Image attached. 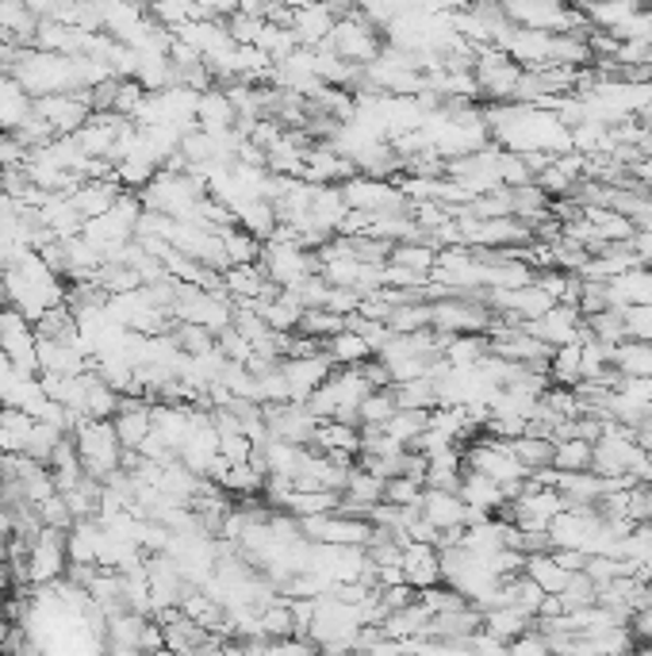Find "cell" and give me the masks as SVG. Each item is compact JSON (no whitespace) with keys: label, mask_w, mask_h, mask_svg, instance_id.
Masks as SVG:
<instances>
[{"label":"cell","mask_w":652,"mask_h":656,"mask_svg":"<svg viewBox=\"0 0 652 656\" xmlns=\"http://www.w3.org/2000/svg\"><path fill=\"white\" fill-rule=\"evenodd\" d=\"M510 449H515V457L526 464V473H533V469H545V464H553V438H545V434H518V438H507Z\"/></svg>","instance_id":"cell-17"},{"label":"cell","mask_w":652,"mask_h":656,"mask_svg":"<svg viewBox=\"0 0 652 656\" xmlns=\"http://www.w3.org/2000/svg\"><path fill=\"white\" fill-rule=\"evenodd\" d=\"M629 633H633L641 645H652V607H637L629 615Z\"/></svg>","instance_id":"cell-27"},{"label":"cell","mask_w":652,"mask_h":656,"mask_svg":"<svg viewBox=\"0 0 652 656\" xmlns=\"http://www.w3.org/2000/svg\"><path fill=\"white\" fill-rule=\"evenodd\" d=\"M384 499V476L369 473L365 464H353L350 476H346V488H342V503H338V511L346 514H365L373 511L376 503Z\"/></svg>","instance_id":"cell-8"},{"label":"cell","mask_w":652,"mask_h":656,"mask_svg":"<svg viewBox=\"0 0 652 656\" xmlns=\"http://www.w3.org/2000/svg\"><path fill=\"white\" fill-rule=\"evenodd\" d=\"M580 323H583V315L576 304H553L550 312L522 323V327L530 330V335H538L545 345H565V342H576V338H580Z\"/></svg>","instance_id":"cell-6"},{"label":"cell","mask_w":652,"mask_h":656,"mask_svg":"<svg viewBox=\"0 0 652 656\" xmlns=\"http://www.w3.org/2000/svg\"><path fill=\"white\" fill-rule=\"evenodd\" d=\"M560 603H565V610H580V607H591V603H599L595 580H591L583 569L572 572V576H568V584L560 587Z\"/></svg>","instance_id":"cell-23"},{"label":"cell","mask_w":652,"mask_h":656,"mask_svg":"<svg viewBox=\"0 0 652 656\" xmlns=\"http://www.w3.org/2000/svg\"><path fill=\"white\" fill-rule=\"evenodd\" d=\"M553 557H557L568 572H580L583 564H588V552L583 549H553Z\"/></svg>","instance_id":"cell-28"},{"label":"cell","mask_w":652,"mask_h":656,"mask_svg":"<svg viewBox=\"0 0 652 656\" xmlns=\"http://www.w3.org/2000/svg\"><path fill=\"white\" fill-rule=\"evenodd\" d=\"M533 625V615H526L522 607H515V603H507V607H492V610H484V630L487 633H495L499 641H515L518 633L522 630H530Z\"/></svg>","instance_id":"cell-15"},{"label":"cell","mask_w":652,"mask_h":656,"mask_svg":"<svg viewBox=\"0 0 652 656\" xmlns=\"http://www.w3.org/2000/svg\"><path fill=\"white\" fill-rule=\"evenodd\" d=\"M507 648H510V653H538L541 656V653H550V641H545V633H541L538 625H530V630L518 633Z\"/></svg>","instance_id":"cell-26"},{"label":"cell","mask_w":652,"mask_h":656,"mask_svg":"<svg viewBox=\"0 0 652 656\" xmlns=\"http://www.w3.org/2000/svg\"><path fill=\"white\" fill-rule=\"evenodd\" d=\"M422 488H426L422 481H414V476H407V473H396L384 481V499H388V503H399V507L422 503Z\"/></svg>","instance_id":"cell-24"},{"label":"cell","mask_w":652,"mask_h":656,"mask_svg":"<svg viewBox=\"0 0 652 656\" xmlns=\"http://www.w3.org/2000/svg\"><path fill=\"white\" fill-rule=\"evenodd\" d=\"M323 350H326V357L335 361V365H361L365 357H373V345H369L365 338H361L358 330H350V327H342L338 335L326 338Z\"/></svg>","instance_id":"cell-14"},{"label":"cell","mask_w":652,"mask_h":656,"mask_svg":"<svg viewBox=\"0 0 652 656\" xmlns=\"http://www.w3.org/2000/svg\"><path fill=\"white\" fill-rule=\"evenodd\" d=\"M73 441H77L81 469H85L93 481L108 484L123 469V441L116 434L112 418H77L73 426Z\"/></svg>","instance_id":"cell-1"},{"label":"cell","mask_w":652,"mask_h":656,"mask_svg":"<svg viewBox=\"0 0 652 656\" xmlns=\"http://www.w3.org/2000/svg\"><path fill=\"white\" fill-rule=\"evenodd\" d=\"M426 423H430V411L399 408L396 415L384 423V434H388V438H396V441H403V446H414V438L426 430Z\"/></svg>","instance_id":"cell-22"},{"label":"cell","mask_w":652,"mask_h":656,"mask_svg":"<svg viewBox=\"0 0 652 656\" xmlns=\"http://www.w3.org/2000/svg\"><path fill=\"white\" fill-rule=\"evenodd\" d=\"M422 519L434 522L438 530L449 526H469V503L461 499V491L449 488H422Z\"/></svg>","instance_id":"cell-10"},{"label":"cell","mask_w":652,"mask_h":656,"mask_svg":"<svg viewBox=\"0 0 652 656\" xmlns=\"http://www.w3.org/2000/svg\"><path fill=\"white\" fill-rule=\"evenodd\" d=\"M550 380L553 385H565L576 388L583 380V342H565V345H553V357H550Z\"/></svg>","instance_id":"cell-12"},{"label":"cell","mask_w":652,"mask_h":656,"mask_svg":"<svg viewBox=\"0 0 652 656\" xmlns=\"http://www.w3.org/2000/svg\"><path fill=\"white\" fill-rule=\"evenodd\" d=\"M606 300L611 307H641V304H652V265H633V269L618 272V277L606 280Z\"/></svg>","instance_id":"cell-9"},{"label":"cell","mask_w":652,"mask_h":656,"mask_svg":"<svg viewBox=\"0 0 652 656\" xmlns=\"http://www.w3.org/2000/svg\"><path fill=\"white\" fill-rule=\"evenodd\" d=\"M326 47L335 50L338 58H346V62H353V65H365V62H373L376 54H381V35H376V27H373V20L369 16H338L335 20V32L326 35Z\"/></svg>","instance_id":"cell-3"},{"label":"cell","mask_w":652,"mask_h":656,"mask_svg":"<svg viewBox=\"0 0 652 656\" xmlns=\"http://www.w3.org/2000/svg\"><path fill=\"white\" fill-rule=\"evenodd\" d=\"M526 576L530 580H538L541 584V592H550V595H560V587L568 584V576H572V572L565 569V564H560L557 557H553V549H545V552H530V557H526Z\"/></svg>","instance_id":"cell-13"},{"label":"cell","mask_w":652,"mask_h":656,"mask_svg":"<svg viewBox=\"0 0 652 656\" xmlns=\"http://www.w3.org/2000/svg\"><path fill=\"white\" fill-rule=\"evenodd\" d=\"M35 112L58 131V135H73L81 123L93 116V105H88L85 88H73V93H47V97H35Z\"/></svg>","instance_id":"cell-5"},{"label":"cell","mask_w":652,"mask_h":656,"mask_svg":"<svg viewBox=\"0 0 652 656\" xmlns=\"http://www.w3.org/2000/svg\"><path fill=\"white\" fill-rule=\"evenodd\" d=\"M346 327V315H338V312H330V307H303V315H300V335H307V338H318V342H326L330 335H338V330Z\"/></svg>","instance_id":"cell-19"},{"label":"cell","mask_w":652,"mask_h":656,"mask_svg":"<svg viewBox=\"0 0 652 656\" xmlns=\"http://www.w3.org/2000/svg\"><path fill=\"white\" fill-rule=\"evenodd\" d=\"M591 446H595V441L557 438L553 441V469H557V473H580V469H591Z\"/></svg>","instance_id":"cell-18"},{"label":"cell","mask_w":652,"mask_h":656,"mask_svg":"<svg viewBox=\"0 0 652 656\" xmlns=\"http://www.w3.org/2000/svg\"><path fill=\"white\" fill-rule=\"evenodd\" d=\"M399 569H403V580L422 592V587L438 584L442 580V552L434 542H403V557H399Z\"/></svg>","instance_id":"cell-7"},{"label":"cell","mask_w":652,"mask_h":656,"mask_svg":"<svg viewBox=\"0 0 652 656\" xmlns=\"http://www.w3.org/2000/svg\"><path fill=\"white\" fill-rule=\"evenodd\" d=\"M342 196L353 211H365V216H384V211L411 208V196L399 189V181H384V177H365V173L346 177Z\"/></svg>","instance_id":"cell-2"},{"label":"cell","mask_w":652,"mask_h":656,"mask_svg":"<svg viewBox=\"0 0 652 656\" xmlns=\"http://www.w3.org/2000/svg\"><path fill=\"white\" fill-rule=\"evenodd\" d=\"M219 239H224V250H227V257H231V265L257 262V254H262V239H257V234H250L246 227H239V223L224 227V231H219Z\"/></svg>","instance_id":"cell-21"},{"label":"cell","mask_w":652,"mask_h":656,"mask_svg":"<svg viewBox=\"0 0 652 656\" xmlns=\"http://www.w3.org/2000/svg\"><path fill=\"white\" fill-rule=\"evenodd\" d=\"M330 368H335V361L326 357V350L280 357V373H285V380H288V400L307 403L311 392H315V388L330 377Z\"/></svg>","instance_id":"cell-4"},{"label":"cell","mask_w":652,"mask_h":656,"mask_svg":"<svg viewBox=\"0 0 652 656\" xmlns=\"http://www.w3.org/2000/svg\"><path fill=\"white\" fill-rule=\"evenodd\" d=\"M461 499L472 507V511H484V514H499L507 507V488L492 476L476 473V469H464L461 473V484H457Z\"/></svg>","instance_id":"cell-11"},{"label":"cell","mask_w":652,"mask_h":656,"mask_svg":"<svg viewBox=\"0 0 652 656\" xmlns=\"http://www.w3.org/2000/svg\"><path fill=\"white\" fill-rule=\"evenodd\" d=\"M629 519L652 522V484L637 481L633 488H629Z\"/></svg>","instance_id":"cell-25"},{"label":"cell","mask_w":652,"mask_h":656,"mask_svg":"<svg viewBox=\"0 0 652 656\" xmlns=\"http://www.w3.org/2000/svg\"><path fill=\"white\" fill-rule=\"evenodd\" d=\"M396 411H399L396 392H391V388H373V392H369L365 400H361L358 423H361V426H384L391 415H396Z\"/></svg>","instance_id":"cell-20"},{"label":"cell","mask_w":652,"mask_h":656,"mask_svg":"<svg viewBox=\"0 0 652 656\" xmlns=\"http://www.w3.org/2000/svg\"><path fill=\"white\" fill-rule=\"evenodd\" d=\"M434 257H438V246H434V242L411 239V242H391L388 262L403 265V269H411V272H422V277H430V269H434Z\"/></svg>","instance_id":"cell-16"}]
</instances>
